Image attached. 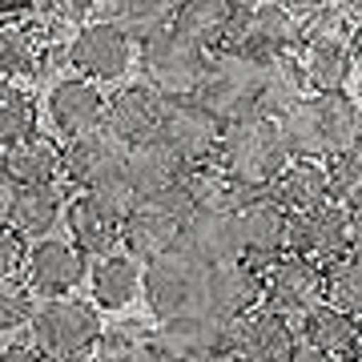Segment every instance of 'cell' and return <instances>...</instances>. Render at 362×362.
Masks as SVG:
<instances>
[{
	"label": "cell",
	"instance_id": "obj_1",
	"mask_svg": "<svg viewBox=\"0 0 362 362\" xmlns=\"http://www.w3.org/2000/svg\"><path fill=\"white\" fill-rule=\"evenodd\" d=\"M290 161H338L362 145V109L354 97H306L278 121Z\"/></svg>",
	"mask_w": 362,
	"mask_h": 362
},
{
	"label": "cell",
	"instance_id": "obj_2",
	"mask_svg": "<svg viewBox=\"0 0 362 362\" xmlns=\"http://www.w3.org/2000/svg\"><path fill=\"white\" fill-rule=\"evenodd\" d=\"M218 165L226 169V177L238 189H246V194H270V185L290 165V153H286L278 121L262 117V113H250L242 121L226 125L221 129Z\"/></svg>",
	"mask_w": 362,
	"mask_h": 362
},
{
	"label": "cell",
	"instance_id": "obj_3",
	"mask_svg": "<svg viewBox=\"0 0 362 362\" xmlns=\"http://www.w3.org/2000/svg\"><path fill=\"white\" fill-rule=\"evenodd\" d=\"M105 326L93 302L81 298H57L40 302L33 322H28V346L45 354L49 362H81L89 358L101 342Z\"/></svg>",
	"mask_w": 362,
	"mask_h": 362
},
{
	"label": "cell",
	"instance_id": "obj_4",
	"mask_svg": "<svg viewBox=\"0 0 362 362\" xmlns=\"http://www.w3.org/2000/svg\"><path fill=\"white\" fill-rule=\"evenodd\" d=\"M137 209V197L133 189L121 181H109L93 194H77L65 209V226L73 246L85 254V258H109L121 246V233H125V221Z\"/></svg>",
	"mask_w": 362,
	"mask_h": 362
},
{
	"label": "cell",
	"instance_id": "obj_5",
	"mask_svg": "<svg viewBox=\"0 0 362 362\" xmlns=\"http://www.w3.org/2000/svg\"><path fill=\"white\" fill-rule=\"evenodd\" d=\"M262 69H266V61L254 57V52H238V49L209 52L206 81H202V89H197L194 101L202 109H209L221 125H233L242 117L258 113Z\"/></svg>",
	"mask_w": 362,
	"mask_h": 362
},
{
	"label": "cell",
	"instance_id": "obj_6",
	"mask_svg": "<svg viewBox=\"0 0 362 362\" xmlns=\"http://www.w3.org/2000/svg\"><path fill=\"white\" fill-rule=\"evenodd\" d=\"M145 302L149 310L157 314V322H177V318H189V314H209V266L185 254V250H173L165 258H157L145 266Z\"/></svg>",
	"mask_w": 362,
	"mask_h": 362
},
{
	"label": "cell",
	"instance_id": "obj_7",
	"mask_svg": "<svg viewBox=\"0 0 362 362\" xmlns=\"http://www.w3.org/2000/svg\"><path fill=\"white\" fill-rule=\"evenodd\" d=\"M221 49L254 52L262 61L298 57V49H302V16L294 13V4H242V0H233Z\"/></svg>",
	"mask_w": 362,
	"mask_h": 362
},
{
	"label": "cell",
	"instance_id": "obj_8",
	"mask_svg": "<svg viewBox=\"0 0 362 362\" xmlns=\"http://www.w3.org/2000/svg\"><path fill=\"white\" fill-rule=\"evenodd\" d=\"M209 52L197 49L194 40H185L177 28H169L165 37L141 49V73L145 85L161 97V101H194L202 81H206Z\"/></svg>",
	"mask_w": 362,
	"mask_h": 362
},
{
	"label": "cell",
	"instance_id": "obj_9",
	"mask_svg": "<svg viewBox=\"0 0 362 362\" xmlns=\"http://www.w3.org/2000/svg\"><path fill=\"white\" fill-rule=\"evenodd\" d=\"M194 214V206H189V194L185 189H173V194L157 197V202H137V209L129 214V221H125V233H121V246H125V254H129L137 266H149V262L165 258V254H173V250L181 246V226H185V218Z\"/></svg>",
	"mask_w": 362,
	"mask_h": 362
},
{
	"label": "cell",
	"instance_id": "obj_10",
	"mask_svg": "<svg viewBox=\"0 0 362 362\" xmlns=\"http://www.w3.org/2000/svg\"><path fill=\"white\" fill-rule=\"evenodd\" d=\"M149 362H233V322L189 314L153 330Z\"/></svg>",
	"mask_w": 362,
	"mask_h": 362
},
{
	"label": "cell",
	"instance_id": "obj_11",
	"mask_svg": "<svg viewBox=\"0 0 362 362\" xmlns=\"http://www.w3.org/2000/svg\"><path fill=\"white\" fill-rule=\"evenodd\" d=\"M266 282V298H262V310L278 314V318H306L318 306H326V266H314L306 258L286 254L274 266L262 270Z\"/></svg>",
	"mask_w": 362,
	"mask_h": 362
},
{
	"label": "cell",
	"instance_id": "obj_12",
	"mask_svg": "<svg viewBox=\"0 0 362 362\" xmlns=\"http://www.w3.org/2000/svg\"><path fill=\"white\" fill-rule=\"evenodd\" d=\"M221 129L226 125L209 109H202L197 101H165V117H161L157 141H165L185 161V169H194V165L218 161Z\"/></svg>",
	"mask_w": 362,
	"mask_h": 362
},
{
	"label": "cell",
	"instance_id": "obj_13",
	"mask_svg": "<svg viewBox=\"0 0 362 362\" xmlns=\"http://www.w3.org/2000/svg\"><path fill=\"white\" fill-rule=\"evenodd\" d=\"M290 254L306 258L314 266H330V262L350 254V209L338 202L314 206L306 214H290Z\"/></svg>",
	"mask_w": 362,
	"mask_h": 362
},
{
	"label": "cell",
	"instance_id": "obj_14",
	"mask_svg": "<svg viewBox=\"0 0 362 362\" xmlns=\"http://www.w3.org/2000/svg\"><path fill=\"white\" fill-rule=\"evenodd\" d=\"M69 69L81 73L85 81H93V85H113L133 69V40L121 28L93 21L69 45Z\"/></svg>",
	"mask_w": 362,
	"mask_h": 362
},
{
	"label": "cell",
	"instance_id": "obj_15",
	"mask_svg": "<svg viewBox=\"0 0 362 362\" xmlns=\"http://www.w3.org/2000/svg\"><path fill=\"white\" fill-rule=\"evenodd\" d=\"M181 250L194 254L209 270L230 266V262H246L238 209H194L181 226Z\"/></svg>",
	"mask_w": 362,
	"mask_h": 362
},
{
	"label": "cell",
	"instance_id": "obj_16",
	"mask_svg": "<svg viewBox=\"0 0 362 362\" xmlns=\"http://www.w3.org/2000/svg\"><path fill=\"white\" fill-rule=\"evenodd\" d=\"M125 161H129V145L113 137L105 125L65 145V177L77 185V194H93L109 181H121Z\"/></svg>",
	"mask_w": 362,
	"mask_h": 362
},
{
	"label": "cell",
	"instance_id": "obj_17",
	"mask_svg": "<svg viewBox=\"0 0 362 362\" xmlns=\"http://www.w3.org/2000/svg\"><path fill=\"white\" fill-rule=\"evenodd\" d=\"M25 286L45 302L73 298V290L85 278V254L65 238H45V242H33L25 258Z\"/></svg>",
	"mask_w": 362,
	"mask_h": 362
},
{
	"label": "cell",
	"instance_id": "obj_18",
	"mask_svg": "<svg viewBox=\"0 0 362 362\" xmlns=\"http://www.w3.org/2000/svg\"><path fill=\"white\" fill-rule=\"evenodd\" d=\"M242 221V242H246V262L254 266H274L290 254V214H286L270 194H254L238 209Z\"/></svg>",
	"mask_w": 362,
	"mask_h": 362
},
{
	"label": "cell",
	"instance_id": "obj_19",
	"mask_svg": "<svg viewBox=\"0 0 362 362\" xmlns=\"http://www.w3.org/2000/svg\"><path fill=\"white\" fill-rule=\"evenodd\" d=\"M105 109H109V97L101 93V85H93L85 77H65L49 89V121L69 141L101 129Z\"/></svg>",
	"mask_w": 362,
	"mask_h": 362
},
{
	"label": "cell",
	"instance_id": "obj_20",
	"mask_svg": "<svg viewBox=\"0 0 362 362\" xmlns=\"http://www.w3.org/2000/svg\"><path fill=\"white\" fill-rule=\"evenodd\" d=\"M266 282H262V266L254 262H230L209 270V302L206 310L221 322H242L254 310H262Z\"/></svg>",
	"mask_w": 362,
	"mask_h": 362
},
{
	"label": "cell",
	"instance_id": "obj_21",
	"mask_svg": "<svg viewBox=\"0 0 362 362\" xmlns=\"http://www.w3.org/2000/svg\"><path fill=\"white\" fill-rule=\"evenodd\" d=\"M161 117H165V101L157 97L149 85H125L109 97V109H105V129L121 137L125 145H141L153 141L157 129H161Z\"/></svg>",
	"mask_w": 362,
	"mask_h": 362
},
{
	"label": "cell",
	"instance_id": "obj_22",
	"mask_svg": "<svg viewBox=\"0 0 362 362\" xmlns=\"http://www.w3.org/2000/svg\"><path fill=\"white\" fill-rule=\"evenodd\" d=\"M185 177V161H181L165 141H141L129 145V161H125V185L133 189L137 202H157V197L173 194Z\"/></svg>",
	"mask_w": 362,
	"mask_h": 362
},
{
	"label": "cell",
	"instance_id": "obj_23",
	"mask_svg": "<svg viewBox=\"0 0 362 362\" xmlns=\"http://www.w3.org/2000/svg\"><path fill=\"white\" fill-rule=\"evenodd\" d=\"M298 330L270 310H254L233 322V362H290Z\"/></svg>",
	"mask_w": 362,
	"mask_h": 362
},
{
	"label": "cell",
	"instance_id": "obj_24",
	"mask_svg": "<svg viewBox=\"0 0 362 362\" xmlns=\"http://www.w3.org/2000/svg\"><path fill=\"white\" fill-rule=\"evenodd\" d=\"M0 173L13 181L16 189H28V185H61V177H65V145L57 141V137H49V133H37V137L4 149Z\"/></svg>",
	"mask_w": 362,
	"mask_h": 362
},
{
	"label": "cell",
	"instance_id": "obj_25",
	"mask_svg": "<svg viewBox=\"0 0 362 362\" xmlns=\"http://www.w3.org/2000/svg\"><path fill=\"white\" fill-rule=\"evenodd\" d=\"M173 16H177V4H165V0H101V4H93V21L121 28L141 49L153 45L157 37H165L173 28Z\"/></svg>",
	"mask_w": 362,
	"mask_h": 362
},
{
	"label": "cell",
	"instance_id": "obj_26",
	"mask_svg": "<svg viewBox=\"0 0 362 362\" xmlns=\"http://www.w3.org/2000/svg\"><path fill=\"white\" fill-rule=\"evenodd\" d=\"M302 69H306V85L314 89V97L346 93L350 69H354L350 37H310V40H302Z\"/></svg>",
	"mask_w": 362,
	"mask_h": 362
},
{
	"label": "cell",
	"instance_id": "obj_27",
	"mask_svg": "<svg viewBox=\"0 0 362 362\" xmlns=\"http://www.w3.org/2000/svg\"><path fill=\"white\" fill-rule=\"evenodd\" d=\"M270 197L286 214H306L314 206L334 202V181H330V165L326 161H290L282 169V177L270 185Z\"/></svg>",
	"mask_w": 362,
	"mask_h": 362
},
{
	"label": "cell",
	"instance_id": "obj_28",
	"mask_svg": "<svg viewBox=\"0 0 362 362\" xmlns=\"http://www.w3.org/2000/svg\"><path fill=\"white\" fill-rule=\"evenodd\" d=\"M69 197L61 185H28V189H16L13 197V214H8V230L21 233V238H33V242H45L52 233V226L65 218Z\"/></svg>",
	"mask_w": 362,
	"mask_h": 362
},
{
	"label": "cell",
	"instance_id": "obj_29",
	"mask_svg": "<svg viewBox=\"0 0 362 362\" xmlns=\"http://www.w3.org/2000/svg\"><path fill=\"white\" fill-rule=\"evenodd\" d=\"M306 101V69L298 57H270L262 69V93H258V113L282 121Z\"/></svg>",
	"mask_w": 362,
	"mask_h": 362
},
{
	"label": "cell",
	"instance_id": "obj_30",
	"mask_svg": "<svg viewBox=\"0 0 362 362\" xmlns=\"http://www.w3.org/2000/svg\"><path fill=\"white\" fill-rule=\"evenodd\" d=\"M145 270L129 254H109V258H97L89 270V286H93V302L101 310H125L133 298L141 294Z\"/></svg>",
	"mask_w": 362,
	"mask_h": 362
},
{
	"label": "cell",
	"instance_id": "obj_31",
	"mask_svg": "<svg viewBox=\"0 0 362 362\" xmlns=\"http://www.w3.org/2000/svg\"><path fill=\"white\" fill-rule=\"evenodd\" d=\"M298 334L306 342H314L330 362H358V322L350 314L334 310L330 302L318 306L314 314H306Z\"/></svg>",
	"mask_w": 362,
	"mask_h": 362
},
{
	"label": "cell",
	"instance_id": "obj_32",
	"mask_svg": "<svg viewBox=\"0 0 362 362\" xmlns=\"http://www.w3.org/2000/svg\"><path fill=\"white\" fill-rule=\"evenodd\" d=\"M28 8H33V4H28ZM25 16L0 21V81L33 77V73L45 65V57H49V49L37 40V33L28 28Z\"/></svg>",
	"mask_w": 362,
	"mask_h": 362
},
{
	"label": "cell",
	"instance_id": "obj_33",
	"mask_svg": "<svg viewBox=\"0 0 362 362\" xmlns=\"http://www.w3.org/2000/svg\"><path fill=\"white\" fill-rule=\"evenodd\" d=\"M230 13H233V0H189V4H177L173 28H177L185 40H194L197 49L218 52L221 45H226Z\"/></svg>",
	"mask_w": 362,
	"mask_h": 362
},
{
	"label": "cell",
	"instance_id": "obj_34",
	"mask_svg": "<svg viewBox=\"0 0 362 362\" xmlns=\"http://www.w3.org/2000/svg\"><path fill=\"white\" fill-rule=\"evenodd\" d=\"M37 101L16 81H0V149H13V145L37 137Z\"/></svg>",
	"mask_w": 362,
	"mask_h": 362
},
{
	"label": "cell",
	"instance_id": "obj_35",
	"mask_svg": "<svg viewBox=\"0 0 362 362\" xmlns=\"http://www.w3.org/2000/svg\"><path fill=\"white\" fill-rule=\"evenodd\" d=\"M326 302L362 322V254H346L326 266Z\"/></svg>",
	"mask_w": 362,
	"mask_h": 362
},
{
	"label": "cell",
	"instance_id": "obj_36",
	"mask_svg": "<svg viewBox=\"0 0 362 362\" xmlns=\"http://www.w3.org/2000/svg\"><path fill=\"white\" fill-rule=\"evenodd\" d=\"M153 350V330H145V322H113L105 326L101 342H97V362H149Z\"/></svg>",
	"mask_w": 362,
	"mask_h": 362
},
{
	"label": "cell",
	"instance_id": "obj_37",
	"mask_svg": "<svg viewBox=\"0 0 362 362\" xmlns=\"http://www.w3.org/2000/svg\"><path fill=\"white\" fill-rule=\"evenodd\" d=\"M330 181H334V202L346 206L350 214L362 209V145L350 149L346 157L330 161Z\"/></svg>",
	"mask_w": 362,
	"mask_h": 362
},
{
	"label": "cell",
	"instance_id": "obj_38",
	"mask_svg": "<svg viewBox=\"0 0 362 362\" xmlns=\"http://www.w3.org/2000/svg\"><path fill=\"white\" fill-rule=\"evenodd\" d=\"M37 314V294L28 290L25 282H0V330H16V326H28Z\"/></svg>",
	"mask_w": 362,
	"mask_h": 362
},
{
	"label": "cell",
	"instance_id": "obj_39",
	"mask_svg": "<svg viewBox=\"0 0 362 362\" xmlns=\"http://www.w3.org/2000/svg\"><path fill=\"white\" fill-rule=\"evenodd\" d=\"M28 250H25V238L13 233L8 226H0V282H8L16 274V266H25Z\"/></svg>",
	"mask_w": 362,
	"mask_h": 362
},
{
	"label": "cell",
	"instance_id": "obj_40",
	"mask_svg": "<svg viewBox=\"0 0 362 362\" xmlns=\"http://www.w3.org/2000/svg\"><path fill=\"white\" fill-rule=\"evenodd\" d=\"M0 362H49V358H45V354H37L33 346H25V342H16V346L0 350Z\"/></svg>",
	"mask_w": 362,
	"mask_h": 362
},
{
	"label": "cell",
	"instance_id": "obj_41",
	"mask_svg": "<svg viewBox=\"0 0 362 362\" xmlns=\"http://www.w3.org/2000/svg\"><path fill=\"white\" fill-rule=\"evenodd\" d=\"M290 362H330L322 354V350L314 346V342H306V338L298 334V342H294V354H290Z\"/></svg>",
	"mask_w": 362,
	"mask_h": 362
},
{
	"label": "cell",
	"instance_id": "obj_42",
	"mask_svg": "<svg viewBox=\"0 0 362 362\" xmlns=\"http://www.w3.org/2000/svg\"><path fill=\"white\" fill-rule=\"evenodd\" d=\"M13 197H16V185L4 173H0V226H8V214H13Z\"/></svg>",
	"mask_w": 362,
	"mask_h": 362
},
{
	"label": "cell",
	"instance_id": "obj_43",
	"mask_svg": "<svg viewBox=\"0 0 362 362\" xmlns=\"http://www.w3.org/2000/svg\"><path fill=\"white\" fill-rule=\"evenodd\" d=\"M350 254H362V209L350 214Z\"/></svg>",
	"mask_w": 362,
	"mask_h": 362
},
{
	"label": "cell",
	"instance_id": "obj_44",
	"mask_svg": "<svg viewBox=\"0 0 362 362\" xmlns=\"http://www.w3.org/2000/svg\"><path fill=\"white\" fill-rule=\"evenodd\" d=\"M350 52H354V61L362 65V21L354 25V33H350Z\"/></svg>",
	"mask_w": 362,
	"mask_h": 362
},
{
	"label": "cell",
	"instance_id": "obj_45",
	"mask_svg": "<svg viewBox=\"0 0 362 362\" xmlns=\"http://www.w3.org/2000/svg\"><path fill=\"white\" fill-rule=\"evenodd\" d=\"M358 362H362V322H358Z\"/></svg>",
	"mask_w": 362,
	"mask_h": 362
},
{
	"label": "cell",
	"instance_id": "obj_46",
	"mask_svg": "<svg viewBox=\"0 0 362 362\" xmlns=\"http://www.w3.org/2000/svg\"><path fill=\"white\" fill-rule=\"evenodd\" d=\"M358 109H362V93H358Z\"/></svg>",
	"mask_w": 362,
	"mask_h": 362
}]
</instances>
